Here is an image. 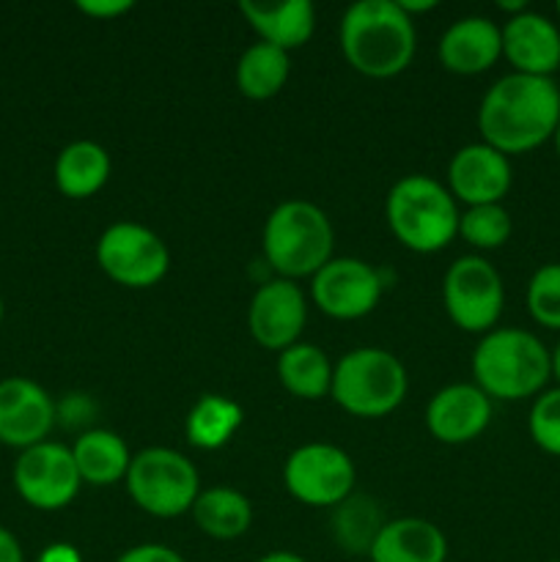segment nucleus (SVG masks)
Here are the masks:
<instances>
[{
    "mask_svg": "<svg viewBox=\"0 0 560 562\" xmlns=\"http://www.w3.org/2000/svg\"><path fill=\"white\" fill-rule=\"evenodd\" d=\"M560 124V88L552 77L511 71L481 99L478 130L483 143L508 154H527L552 140Z\"/></svg>",
    "mask_w": 560,
    "mask_h": 562,
    "instance_id": "f257e3e1",
    "label": "nucleus"
},
{
    "mask_svg": "<svg viewBox=\"0 0 560 562\" xmlns=\"http://www.w3.org/2000/svg\"><path fill=\"white\" fill-rule=\"evenodd\" d=\"M415 20L399 0H357L340 16V49L366 77L401 75L415 58Z\"/></svg>",
    "mask_w": 560,
    "mask_h": 562,
    "instance_id": "f03ea898",
    "label": "nucleus"
},
{
    "mask_svg": "<svg viewBox=\"0 0 560 562\" xmlns=\"http://www.w3.org/2000/svg\"><path fill=\"white\" fill-rule=\"evenodd\" d=\"M475 384L497 401H525L544 393L552 379V351L538 335L500 327L483 335L472 351Z\"/></svg>",
    "mask_w": 560,
    "mask_h": 562,
    "instance_id": "7ed1b4c3",
    "label": "nucleus"
},
{
    "mask_svg": "<svg viewBox=\"0 0 560 562\" xmlns=\"http://www.w3.org/2000/svg\"><path fill=\"white\" fill-rule=\"evenodd\" d=\"M335 231L322 206L291 198L264 223V256L283 280L316 274L333 258Z\"/></svg>",
    "mask_w": 560,
    "mask_h": 562,
    "instance_id": "20e7f679",
    "label": "nucleus"
},
{
    "mask_svg": "<svg viewBox=\"0 0 560 562\" xmlns=\"http://www.w3.org/2000/svg\"><path fill=\"white\" fill-rule=\"evenodd\" d=\"M388 225L395 239L415 252H437L459 234V209L450 190L432 176L412 173L388 192Z\"/></svg>",
    "mask_w": 560,
    "mask_h": 562,
    "instance_id": "39448f33",
    "label": "nucleus"
},
{
    "mask_svg": "<svg viewBox=\"0 0 560 562\" xmlns=\"http://www.w3.org/2000/svg\"><path fill=\"white\" fill-rule=\"evenodd\" d=\"M410 376L404 362L388 349L362 346L340 357L333 368L329 395L340 409L355 417H384L404 401Z\"/></svg>",
    "mask_w": 560,
    "mask_h": 562,
    "instance_id": "423d86ee",
    "label": "nucleus"
},
{
    "mask_svg": "<svg viewBox=\"0 0 560 562\" xmlns=\"http://www.w3.org/2000/svg\"><path fill=\"white\" fill-rule=\"evenodd\" d=\"M124 481L137 508L157 519H176L187 514L201 494L195 464L170 448H146L132 456Z\"/></svg>",
    "mask_w": 560,
    "mask_h": 562,
    "instance_id": "0eeeda50",
    "label": "nucleus"
},
{
    "mask_svg": "<svg viewBox=\"0 0 560 562\" xmlns=\"http://www.w3.org/2000/svg\"><path fill=\"white\" fill-rule=\"evenodd\" d=\"M97 263L110 280L126 289H152L168 274L170 250L141 223H113L97 241Z\"/></svg>",
    "mask_w": 560,
    "mask_h": 562,
    "instance_id": "6e6552de",
    "label": "nucleus"
},
{
    "mask_svg": "<svg viewBox=\"0 0 560 562\" xmlns=\"http://www.w3.org/2000/svg\"><path fill=\"white\" fill-rule=\"evenodd\" d=\"M443 300L450 322L464 333H492L505 305V285L494 263L481 256H461L443 280Z\"/></svg>",
    "mask_w": 560,
    "mask_h": 562,
    "instance_id": "1a4fd4ad",
    "label": "nucleus"
},
{
    "mask_svg": "<svg viewBox=\"0 0 560 562\" xmlns=\"http://www.w3.org/2000/svg\"><path fill=\"white\" fill-rule=\"evenodd\" d=\"M355 461L327 442H307L285 459L283 483L294 499L311 508L340 505L355 488Z\"/></svg>",
    "mask_w": 560,
    "mask_h": 562,
    "instance_id": "9d476101",
    "label": "nucleus"
},
{
    "mask_svg": "<svg viewBox=\"0 0 560 562\" xmlns=\"http://www.w3.org/2000/svg\"><path fill=\"white\" fill-rule=\"evenodd\" d=\"M71 448L58 442H42L22 450L14 464L16 494L36 510H60L80 492Z\"/></svg>",
    "mask_w": 560,
    "mask_h": 562,
    "instance_id": "9b49d317",
    "label": "nucleus"
},
{
    "mask_svg": "<svg viewBox=\"0 0 560 562\" xmlns=\"http://www.w3.org/2000/svg\"><path fill=\"white\" fill-rule=\"evenodd\" d=\"M313 302L327 316L351 322L362 318L382 300V274L360 258H329L311 283Z\"/></svg>",
    "mask_w": 560,
    "mask_h": 562,
    "instance_id": "f8f14e48",
    "label": "nucleus"
},
{
    "mask_svg": "<svg viewBox=\"0 0 560 562\" xmlns=\"http://www.w3.org/2000/svg\"><path fill=\"white\" fill-rule=\"evenodd\" d=\"M307 322V302L294 280L275 278L253 294L247 327L253 340L264 349L283 351L300 344Z\"/></svg>",
    "mask_w": 560,
    "mask_h": 562,
    "instance_id": "ddd939ff",
    "label": "nucleus"
},
{
    "mask_svg": "<svg viewBox=\"0 0 560 562\" xmlns=\"http://www.w3.org/2000/svg\"><path fill=\"white\" fill-rule=\"evenodd\" d=\"M55 426V404L47 390L25 376L0 382V445L27 450L47 442Z\"/></svg>",
    "mask_w": 560,
    "mask_h": 562,
    "instance_id": "4468645a",
    "label": "nucleus"
},
{
    "mask_svg": "<svg viewBox=\"0 0 560 562\" xmlns=\"http://www.w3.org/2000/svg\"><path fill=\"white\" fill-rule=\"evenodd\" d=\"M511 181H514L511 159L489 143H467L448 165L450 195L464 201L467 206L500 203L508 195Z\"/></svg>",
    "mask_w": 560,
    "mask_h": 562,
    "instance_id": "2eb2a0df",
    "label": "nucleus"
},
{
    "mask_svg": "<svg viewBox=\"0 0 560 562\" xmlns=\"http://www.w3.org/2000/svg\"><path fill=\"white\" fill-rule=\"evenodd\" d=\"M492 420V398L478 384H448L426 406V426L445 445H464L481 437Z\"/></svg>",
    "mask_w": 560,
    "mask_h": 562,
    "instance_id": "dca6fc26",
    "label": "nucleus"
},
{
    "mask_svg": "<svg viewBox=\"0 0 560 562\" xmlns=\"http://www.w3.org/2000/svg\"><path fill=\"white\" fill-rule=\"evenodd\" d=\"M503 55L514 71L533 77H552L560 69V27L538 11H522L505 20Z\"/></svg>",
    "mask_w": 560,
    "mask_h": 562,
    "instance_id": "f3484780",
    "label": "nucleus"
},
{
    "mask_svg": "<svg viewBox=\"0 0 560 562\" xmlns=\"http://www.w3.org/2000/svg\"><path fill=\"white\" fill-rule=\"evenodd\" d=\"M503 55V31L494 20L470 14L448 25L439 38V60L456 75H481Z\"/></svg>",
    "mask_w": 560,
    "mask_h": 562,
    "instance_id": "a211bd4d",
    "label": "nucleus"
},
{
    "mask_svg": "<svg viewBox=\"0 0 560 562\" xmlns=\"http://www.w3.org/2000/svg\"><path fill=\"white\" fill-rule=\"evenodd\" d=\"M368 558L371 562H445L448 538L434 521L401 516V519L384 521Z\"/></svg>",
    "mask_w": 560,
    "mask_h": 562,
    "instance_id": "6ab92c4d",
    "label": "nucleus"
},
{
    "mask_svg": "<svg viewBox=\"0 0 560 562\" xmlns=\"http://www.w3.org/2000/svg\"><path fill=\"white\" fill-rule=\"evenodd\" d=\"M239 11L250 22L253 31L261 36V42L275 44L285 53L302 47L316 27V9L311 0H283V3L242 0Z\"/></svg>",
    "mask_w": 560,
    "mask_h": 562,
    "instance_id": "aec40b11",
    "label": "nucleus"
},
{
    "mask_svg": "<svg viewBox=\"0 0 560 562\" xmlns=\"http://www.w3.org/2000/svg\"><path fill=\"white\" fill-rule=\"evenodd\" d=\"M71 456H75L80 481L91 483V486H113V483L124 481L132 464L126 442L108 428H93V431L82 434L71 448Z\"/></svg>",
    "mask_w": 560,
    "mask_h": 562,
    "instance_id": "412c9836",
    "label": "nucleus"
},
{
    "mask_svg": "<svg viewBox=\"0 0 560 562\" xmlns=\"http://www.w3.org/2000/svg\"><path fill=\"white\" fill-rule=\"evenodd\" d=\"M192 519L203 536L214 538V541H234L250 530L253 505L236 488L214 486L198 494L195 505H192Z\"/></svg>",
    "mask_w": 560,
    "mask_h": 562,
    "instance_id": "4be33fe9",
    "label": "nucleus"
},
{
    "mask_svg": "<svg viewBox=\"0 0 560 562\" xmlns=\"http://www.w3.org/2000/svg\"><path fill=\"white\" fill-rule=\"evenodd\" d=\"M110 179L108 148L93 140H75L55 159V184L69 198H88Z\"/></svg>",
    "mask_w": 560,
    "mask_h": 562,
    "instance_id": "5701e85b",
    "label": "nucleus"
},
{
    "mask_svg": "<svg viewBox=\"0 0 560 562\" xmlns=\"http://www.w3.org/2000/svg\"><path fill=\"white\" fill-rule=\"evenodd\" d=\"M278 379L296 398L318 401L333 387V366L316 344H294L280 351Z\"/></svg>",
    "mask_w": 560,
    "mask_h": 562,
    "instance_id": "b1692460",
    "label": "nucleus"
},
{
    "mask_svg": "<svg viewBox=\"0 0 560 562\" xmlns=\"http://www.w3.org/2000/svg\"><path fill=\"white\" fill-rule=\"evenodd\" d=\"M289 53L258 38L236 60V86L247 99H272L289 80Z\"/></svg>",
    "mask_w": 560,
    "mask_h": 562,
    "instance_id": "393cba45",
    "label": "nucleus"
},
{
    "mask_svg": "<svg viewBox=\"0 0 560 562\" xmlns=\"http://www.w3.org/2000/svg\"><path fill=\"white\" fill-rule=\"evenodd\" d=\"M242 426V406L225 395L206 393L192 404L184 431L190 445L201 450H217L231 442Z\"/></svg>",
    "mask_w": 560,
    "mask_h": 562,
    "instance_id": "a878e982",
    "label": "nucleus"
},
{
    "mask_svg": "<svg viewBox=\"0 0 560 562\" xmlns=\"http://www.w3.org/2000/svg\"><path fill=\"white\" fill-rule=\"evenodd\" d=\"M384 527L379 508L366 497H349L338 505V514L333 519L335 541L355 554L371 552L379 530Z\"/></svg>",
    "mask_w": 560,
    "mask_h": 562,
    "instance_id": "bb28decb",
    "label": "nucleus"
},
{
    "mask_svg": "<svg viewBox=\"0 0 560 562\" xmlns=\"http://www.w3.org/2000/svg\"><path fill=\"white\" fill-rule=\"evenodd\" d=\"M511 214L503 203H483V206H470L459 220V234L464 236L467 245L478 250H497L511 239Z\"/></svg>",
    "mask_w": 560,
    "mask_h": 562,
    "instance_id": "cd10ccee",
    "label": "nucleus"
},
{
    "mask_svg": "<svg viewBox=\"0 0 560 562\" xmlns=\"http://www.w3.org/2000/svg\"><path fill=\"white\" fill-rule=\"evenodd\" d=\"M527 313L547 329H560V263H544L527 283Z\"/></svg>",
    "mask_w": 560,
    "mask_h": 562,
    "instance_id": "c85d7f7f",
    "label": "nucleus"
},
{
    "mask_svg": "<svg viewBox=\"0 0 560 562\" xmlns=\"http://www.w3.org/2000/svg\"><path fill=\"white\" fill-rule=\"evenodd\" d=\"M530 439L549 456H560V387H549L536 395L527 417Z\"/></svg>",
    "mask_w": 560,
    "mask_h": 562,
    "instance_id": "c756f323",
    "label": "nucleus"
},
{
    "mask_svg": "<svg viewBox=\"0 0 560 562\" xmlns=\"http://www.w3.org/2000/svg\"><path fill=\"white\" fill-rule=\"evenodd\" d=\"M115 562H184V558L165 543H141L126 549Z\"/></svg>",
    "mask_w": 560,
    "mask_h": 562,
    "instance_id": "7c9ffc66",
    "label": "nucleus"
},
{
    "mask_svg": "<svg viewBox=\"0 0 560 562\" xmlns=\"http://www.w3.org/2000/svg\"><path fill=\"white\" fill-rule=\"evenodd\" d=\"M77 9H80L82 14L104 16V20H110V16H119L124 14V11H130L132 3L130 0H80Z\"/></svg>",
    "mask_w": 560,
    "mask_h": 562,
    "instance_id": "2f4dec72",
    "label": "nucleus"
},
{
    "mask_svg": "<svg viewBox=\"0 0 560 562\" xmlns=\"http://www.w3.org/2000/svg\"><path fill=\"white\" fill-rule=\"evenodd\" d=\"M36 562H82V554L77 552V547L71 543H49L42 554H38Z\"/></svg>",
    "mask_w": 560,
    "mask_h": 562,
    "instance_id": "473e14b6",
    "label": "nucleus"
},
{
    "mask_svg": "<svg viewBox=\"0 0 560 562\" xmlns=\"http://www.w3.org/2000/svg\"><path fill=\"white\" fill-rule=\"evenodd\" d=\"M0 562H25V554H22L20 541L11 530H5L0 525Z\"/></svg>",
    "mask_w": 560,
    "mask_h": 562,
    "instance_id": "72a5a7b5",
    "label": "nucleus"
},
{
    "mask_svg": "<svg viewBox=\"0 0 560 562\" xmlns=\"http://www.w3.org/2000/svg\"><path fill=\"white\" fill-rule=\"evenodd\" d=\"M399 5L406 11V14L415 16L417 11H428V9H434L437 3H434V0H399Z\"/></svg>",
    "mask_w": 560,
    "mask_h": 562,
    "instance_id": "f704fd0d",
    "label": "nucleus"
},
{
    "mask_svg": "<svg viewBox=\"0 0 560 562\" xmlns=\"http://www.w3.org/2000/svg\"><path fill=\"white\" fill-rule=\"evenodd\" d=\"M256 562H307V560L300 558V554H294V552H269V554H264V558H258Z\"/></svg>",
    "mask_w": 560,
    "mask_h": 562,
    "instance_id": "c9c22d12",
    "label": "nucleus"
},
{
    "mask_svg": "<svg viewBox=\"0 0 560 562\" xmlns=\"http://www.w3.org/2000/svg\"><path fill=\"white\" fill-rule=\"evenodd\" d=\"M497 9L511 11V16H514V14H522V11H527V5H525V0H500Z\"/></svg>",
    "mask_w": 560,
    "mask_h": 562,
    "instance_id": "e433bc0d",
    "label": "nucleus"
},
{
    "mask_svg": "<svg viewBox=\"0 0 560 562\" xmlns=\"http://www.w3.org/2000/svg\"><path fill=\"white\" fill-rule=\"evenodd\" d=\"M552 376L558 379V387H560V344L552 349Z\"/></svg>",
    "mask_w": 560,
    "mask_h": 562,
    "instance_id": "4c0bfd02",
    "label": "nucleus"
},
{
    "mask_svg": "<svg viewBox=\"0 0 560 562\" xmlns=\"http://www.w3.org/2000/svg\"><path fill=\"white\" fill-rule=\"evenodd\" d=\"M555 151H558V159H560V124H558V130H555Z\"/></svg>",
    "mask_w": 560,
    "mask_h": 562,
    "instance_id": "58836bf2",
    "label": "nucleus"
},
{
    "mask_svg": "<svg viewBox=\"0 0 560 562\" xmlns=\"http://www.w3.org/2000/svg\"><path fill=\"white\" fill-rule=\"evenodd\" d=\"M3 313H5V307H3V296H0V322H3Z\"/></svg>",
    "mask_w": 560,
    "mask_h": 562,
    "instance_id": "ea45409f",
    "label": "nucleus"
},
{
    "mask_svg": "<svg viewBox=\"0 0 560 562\" xmlns=\"http://www.w3.org/2000/svg\"><path fill=\"white\" fill-rule=\"evenodd\" d=\"M558 16H560V0H558Z\"/></svg>",
    "mask_w": 560,
    "mask_h": 562,
    "instance_id": "a19ab883",
    "label": "nucleus"
},
{
    "mask_svg": "<svg viewBox=\"0 0 560 562\" xmlns=\"http://www.w3.org/2000/svg\"><path fill=\"white\" fill-rule=\"evenodd\" d=\"M547 562H560V560H547Z\"/></svg>",
    "mask_w": 560,
    "mask_h": 562,
    "instance_id": "79ce46f5",
    "label": "nucleus"
}]
</instances>
